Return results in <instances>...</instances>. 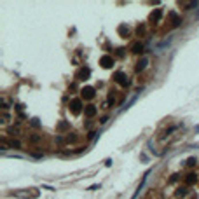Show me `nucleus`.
Returning <instances> with one entry per match:
<instances>
[{"label": "nucleus", "instance_id": "obj_12", "mask_svg": "<svg viewBox=\"0 0 199 199\" xmlns=\"http://www.w3.org/2000/svg\"><path fill=\"white\" fill-rule=\"evenodd\" d=\"M117 32H119V35H121L122 38H127V37H129V30H127V26H124V25H121V26L117 28Z\"/></svg>", "mask_w": 199, "mask_h": 199}, {"label": "nucleus", "instance_id": "obj_7", "mask_svg": "<svg viewBox=\"0 0 199 199\" xmlns=\"http://www.w3.org/2000/svg\"><path fill=\"white\" fill-rule=\"evenodd\" d=\"M14 196H18V197H37L38 190L37 189H30L28 192H14Z\"/></svg>", "mask_w": 199, "mask_h": 199}, {"label": "nucleus", "instance_id": "obj_14", "mask_svg": "<svg viewBox=\"0 0 199 199\" xmlns=\"http://www.w3.org/2000/svg\"><path fill=\"white\" fill-rule=\"evenodd\" d=\"M147 63H148V61H147L145 58H143V59H140V61L136 63V66H135V68H136V72H142V70L145 68V66H147Z\"/></svg>", "mask_w": 199, "mask_h": 199}, {"label": "nucleus", "instance_id": "obj_16", "mask_svg": "<svg viewBox=\"0 0 199 199\" xmlns=\"http://www.w3.org/2000/svg\"><path fill=\"white\" fill-rule=\"evenodd\" d=\"M145 30H147L145 25H138V26H136V35H138V37H143V35H145Z\"/></svg>", "mask_w": 199, "mask_h": 199}, {"label": "nucleus", "instance_id": "obj_20", "mask_svg": "<svg viewBox=\"0 0 199 199\" xmlns=\"http://www.w3.org/2000/svg\"><path fill=\"white\" fill-rule=\"evenodd\" d=\"M196 164H197V161H196V157H190V159L187 161V166H190V168H192V166H196Z\"/></svg>", "mask_w": 199, "mask_h": 199}, {"label": "nucleus", "instance_id": "obj_4", "mask_svg": "<svg viewBox=\"0 0 199 199\" xmlns=\"http://www.w3.org/2000/svg\"><path fill=\"white\" fill-rule=\"evenodd\" d=\"M161 18H163V9L159 7V9H154V11L150 12L148 21H150V23H159V21H161Z\"/></svg>", "mask_w": 199, "mask_h": 199}, {"label": "nucleus", "instance_id": "obj_3", "mask_svg": "<svg viewBox=\"0 0 199 199\" xmlns=\"http://www.w3.org/2000/svg\"><path fill=\"white\" fill-rule=\"evenodd\" d=\"M89 75H91V70L87 68V66H82V68H79V70L75 72V79H77V80H87V79H89Z\"/></svg>", "mask_w": 199, "mask_h": 199}, {"label": "nucleus", "instance_id": "obj_6", "mask_svg": "<svg viewBox=\"0 0 199 199\" xmlns=\"http://www.w3.org/2000/svg\"><path fill=\"white\" fill-rule=\"evenodd\" d=\"M100 65L103 66V68H110V66H114V58L110 54H103L100 58Z\"/></svg>", "mask_w": 199, "mask_h": 199}, {"label": "nucleus", "instance_id": "obj_9", "mask_svg": "<svg viewBox=\"0 0 199 199\" xmlns=\"http://www.w3.org/2000/svg\"><path fill=\"white\" fill-rule=\"evenodd\" d=\"M169 19H171V26L173 28H176L180 23H182V19H180V16L176 14V12H169Z\"/></svg>", "mask_w": 199, "mask_h": 199}, {"label": "nucleus", "instance_id": "obj_15", "mask_svg": "<svg viewBox=\"0 0 199 199\" xmlns=\"http://www.w3.org/2000/svg\"><path fill=\"white\" fill-rule=\"evenodd\" d=\"M77 142V135H74V133H68V135L65 136V143H74Z\"/></svg>", "mask_w": 199, "mask_h": 199}, {"label": "nucleus", "instance_id": "obj_2", "mask_svg": "<svg viewBox=\"0 0 199 199\" xmlns=\"http://www.w3.org/2000/svg\"><path fill=\"white\" fill-rule=\"evenodd\" d=\"M80 96H82L84 100H93V98L96 96L94 87H91V86H84L82 89H80Z\"/></svg>", "mask_w": 199, "mask_h": 199}, {"label": "nucleus", "instance_id": "obj_23", "mask_svg": "<svg viewBox=\"0 0 199 199\" xmlns=\"http://www.w3.org/2000/svg\"><path fill=\"white\" fill-rule=\"evenodd\" d=\"M192 199H196V197H192Z\"/></svg>", "mask_w": 199, "mask_h": 199}, {"label": "nucleus", "instance_id": "obj_13", "mask_svg": "<svg viewBox=\"0 0 199 199\" xmlns=\"http://www.w3.org/2000/svg\"><path fill=\"white\" fill-rule=\"evenodd\" d=\"M68 127H70L68 122H59V124L56 126V131H58V133H65V131H68Z\"/></svg>", "mask_w": 199, "mask_h": 199}, {"label": "nucleus", "instance_id": "obj_10", "mask_svg": "<svg viewBox=\"0 0 199 199\" xmlns=\"http://www.w3.org/2000/svg\"><path fill=\"white\" fill-rule=\"evenodd\" d=\"M196 182H197V175H196V173L185 175V185H194Z\"/></svg>", "mask_w": 199, "mask_h": 199}, {"label": "nucleus", "instance_id": "obj_19", "mask_svg": "<svg viewBox=\"0 0 199 199\" xmlns=\"http://www.w3.org/2000/svg\"><path fill=\"white\" fill-rule=\"evenodd\" d=\"M30 142H32V143H37V142H40V136H38V135H32V136H30Z\"/></svg>", "mask_w": 199, "mask_h": 199}, {"label": "nucleus", "instance_id": "obj_11", "mask_svg": "<svg viewBox=\"0 0 199 199\" xmlns=\"http://www.w3.org/2000/svg\"><path fill=\"white\" fill-rule=\"evenodd\" d=\"M131 53H135V54H142L143 53V44L142 42H135L131 46Z\"/></svg>", "mask_w": 199, "mask_h": 199}, {"label": "nucleus", "instance_id": "obj_1", "mask_svg": "<svg viewBox=\"0 0 199 199\" xmlns=\"http://www.w3.org/2000/svg\"><path fill=\"white\" fill-rule=\"evenodd\" d=\"M68 108H70V112H72L74 115H79L80 110H82V100H80V98H74V100L70 101Z\"/></svg>", "mask_w": 199, "mask_h": 199}, {"label": "nucleus", "instance_id": "obj_21", "mask_svg": "<svg viewBox=\"0 0 199 199\" xmlns=\"http://www.w3.org/2000/svg\"><path fill=\"white\" fill-rule=\"evenodd\" d=\"M11 147H16V148H19V147H21V143H19V142H16V140H12V142H11Z\"/></svg>", "mask_w": 199, "mask_h": 199}, {"label": "nucleus", "instance_id": "obj_17", "mask_svg": "<svg viewBox=\"0 0 199 199\" xmlns=\"http://www.w3.org/2000/svg\"><path fill=\"white\" fill-rule=\"evenodd\" d=\"M187 192H189V190H187V187H180V189L176 190L175 194H176V197H183V196H187Z\"/></svg>", "mask_w": 199, "mask_h": 199}, {"label": "nucleus", "instance_id": "obj_5", "mask_svg": "<svg viewBox=\"0 0 199 199\" xmlns=\"http://www.w3.org/2000/svg\"><path fill=\"white\" fill-rule=\"evenodd\" d=\"M114 80H115L117 84L124 86V87L129 84V80H127V77H126V74H124V72H115V74H114Z\"/></svg>", "mask_w": 199, "mask_h": 199}, {"label": "nucleus", "instance_id": "obj_8", "mask_svg": "<svg viewBox=\"0 0 199 199\" xmlns=\"http://www.w3.org/2000/svg\"><path fill=\"white\" fill-rule=\"evenodd\" d=\"M96 112H98V108L94 107V105H87V107H84V114H86V117H94L96 115Z\"/></svg>", "mask_w": 199, "mask_h": 199}, {"label": "nucleus", "instance_id": "obj_18", "mask_svg": "<svg viewBox=\"0 0 199 199\" xmlns=\"http://www.w3.org/2000/svg\"><path fill=\"white\" fill-rule=\"evenodd\" d=\"M180 5H182V7H187V9H190V7H194L196 4H194V2H180Z\"/></svg>", "mask_w": 199, "mask_h": 199}, {"label": "nucleus", "instance_id": "obj_22", "mask_svg": "<svg viewBox=\"0 0 199 199\" xmlns=\"http://www.w3.org/2000/svg\"><path fill=\"white\" fill-rule=\"evenodd\" d=\"M176 180H178V175H173V176H171V178H169V183H175Z\"/></svg>", "mask_w": 199, "mask_h": 199}]
</instances>
